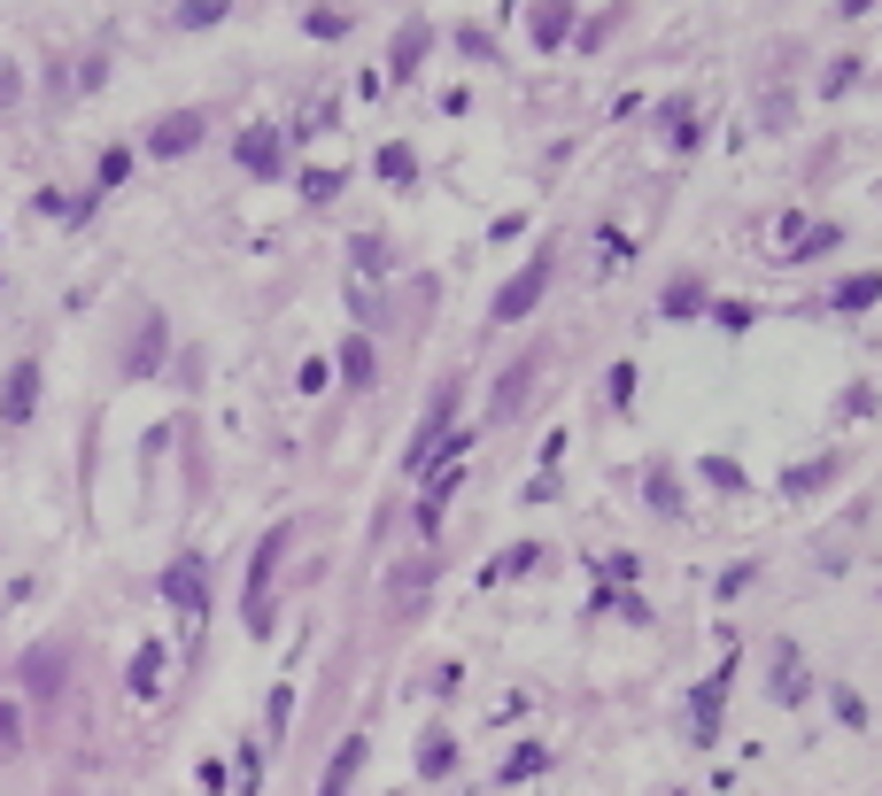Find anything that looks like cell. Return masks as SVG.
<instances>
[{
	"label": "cell",
	"mask_w": 882,
	"mask_h": 796,
	"mask_svg": "<svg viewBox=\"0 0 882 796\" xmlns=\"http://www.w3.org/2000/svg\"><path fill=\"white\" fill-rule=\"evenodd\" d=\"M287 541H295V526H271L264 549H256V565H248V627H256V635H271V580H279Z\"/></svg>",
	"instance_id": "obj_1"
},
{
	"label": "cell",
	"mask_w": 882,
	"mask_h": 796,
	"mask_svg": "<svg viewBox=\"0 0 882 796\" xmlns=\"http://www.w3.org/2000/svg\"><path fill=\"white\" fill-rule=\"evenodd\" d=\"M549 263H557V248H542V256H534L527 271H519V279H512V287H504L496 302H488V318H496V325H519V318H527L534 302L549 295Z\"/></svg>",
	"instance_id": "obj_2"
},
{
	"label": "cell",
	"mask_w": 882,
	"mask_h": 796,
	"mask_svg": "<svg viewBox=\"0 0 882 796\" xmlns=\"http://www.w3.org/2000/svg\"><path fill=\"white\" fill-rule=\"evenodd\" d=\"M449 418H457V387H442V395H434V410H426V426H418V441H410V472H426V465H442V441H449Z\"/></svg>",
	"instance_id": "obj_3"
},
{
	"label": "cell",
	"mask_w": 882,
	"mask_h": 796,
	"mask_svg": "<svg viewBox=\"0 0 882 796\" xmlns=\"http://www.w3.org/2000/svg\"><path fill=\"white\" fill-rule=\"evenodd\" d=\"M163 596H171L186 619H201V611H209V565H201V557H178L171 573H163Z\"/></svg>",
	"instance_id": "obj_4"
},
{
	"label": "cell",
	"mask_w": 882,
	"mask_h": 796,
	"mask_svg": "<svg viewBox=\"0 0 882 796\" xmlns=\"http://www.w3.org/2000/svg\"><path fill=\"white\" fill-rule=\"evenodd\" d=\"M201 132H209V117H201V109H171V117H156L148 156H186V148H201Z\"/></svg>",
	"instance_id": "obj_5"
},
{
	"label": "cell",
	"mask_w": 882,
	"mask_h": 796,
	"mask_svg": "<svg viewBox=\"0 0 882 796\" xmlns=\"http://www.w3.org/2000/svg\"><path fill=\"white\" fill-rule=\"evenodd\" d=\"M62 673H70V649H62V641L23 649V696H54V688H62Z\"/></svg>",
	"instance_id": "obj_6"
},
{
	"label": "cell",
	"mask_w": 882,
	"mask_h": 796,
	"mask_svg": "<svg viewBox=\"0 0 882 796\" xmlns=\"http://www.w3.org/2000/svg\"><path fill=\"white\" fill-rule=\"evenodd\" d=\"M240 170H248V178H279V170H287V148H279L271 125H248V132H240Z\"/></svg>",
	"instance_id": "obj_7"
},
{
	"label": "cell",
	"mask_w": 882,
	"mask_h": 796,
	"mask_svg": "<svg viewBox=\"0 0 882 796\" xmlns=\"http://www.w3.org/2000/svg\"><path fill=\"white\" fill-rule=\"evenodd\" d=\"M31 410H39V364H16L0 387V426H23Z\"/></svg>",
	"instance_id": "obj_8"
},
{
	"label": "cell",
	"mask_w": 882,
	"mask_h": 796,
	"mask_svg": "<svg viewBox=\"0 0 882 796\" xmlns=\"http://www.w3.org/2000/svg\"><path fill=\"white\" fill-rule=\"evenodd\" d=\"M371 758V743L364 735H349L341 750H334V766H326V782H318V796H349V782H356V766Z\"/></svg>",
	"instance_id": "obj_9"
},
{
	"label": "cell",
	"mask_w": 882,
	"mask_h": 796,
	"mask_svg": "<svg viewBox=\"0 0 882 796\" xmlns=\"http://www.w3.org/2000/svg\"><path fill=\"white\" fill-rule=\"evenodd\" d=\"M727 688H735V665H720V673H712L705 688H697V735H720V704H727Z\"/></svg>",
	"instance_id": "obj_10"
},
{
	"label": "cell",
	"mask_w": 882,
	"mask_h": 796,
	"mask_svg": "<svg viewBox=\"0 0 882 796\" xmlns=\"http://www.w3.org/2000/svg\"><path fill=\"white\" fill-rule=\"evenodd\" d=\"M426 47H434V31H426V23H403V31H395V62H387V78H410V70L426 62Z\"/></svg>",
	"instance_id": "obj_11"
},
{
	"label": "cell",
	"mask_w": 882,
	"mask_h": 796,
	"mask_svg": "<svg viewBox=\"0 0 882 796\" xmlns=\"http://www.w3.org/2000/svg\"><path fill=\"white\" fill-rule=\"evenodd\" d=\"M163 340H171V325H163V318H148V325H140V348L125 356V371H132V379H148V371L163 364Z\"/></svg>",
	"instance_id": "obj_12"
},
{
	"label": "cell",
	"mask_w": 882,
	"mask_h": 796,
	"mask_svg": "<svg viewBox=\"0 0 882 796\" xmlns=\"http://www.w3.org/2000/svg\"><path fill=\"white\" fill-rule=\"evenodd\" d=\"M658 132H666V148H697V109L690 101H666L658 109Z\"/></svg>",
	"instance_id": "obj_13"
},
{
	"label": "cell",
	"mask_w": 882,
	"mask_h": 796,
	"mask_svg": "<svg viewBox=\"0 0 882 796\" xmlns=\"http://www.w3.org/2000/svg\"><path fill=\"white\" fill-rule=\"evenodd\" d=\"M836 310H868V302H882V271H860V279H844L836 295H829Z\"/></svg>",
	"instance_id": "obj_14"
},
{
	"label": "cell",
	"mask_w": 882,
	"mask_h": 796,
	"mask_svg": "<svg viewBox=\"0 0 882 796\" xmlns=\"http://www.w3.org/2000/svg\"><path fill=\"white\" fill-rule=\"evenodd\" d=\"M156 680H163V641H140V657H132V696H156Z\"/></svg>",
	"instance_id": "obj_15"
},
{
	"label": "cell",
	"mask_w": 882,
	"mask_h": 796,
	"mask_svg": "<svg viewBox=\"0 0 882 796\" xmlns=\"http://www.w3.org/2000/svg\"><path fill=\"white\" fill-rule=\"evenodd\" d=\"M774 704H805V665H797L790 649L774 657Z\"/></svg>",
	"instance_id": "obj_16"
},
{
	"label": "cell",
	"mask_w": 882,
	"mask_h": 796,
	"mask_svg": "<svg viewBox=\"0 0 882 796\" xmlns=\"http://www.w3.org/2000/svg\"><path fill=\"white\" fill-rule=\"evenodd\" d=\"M449 766H457V743H449V735H426V743H418V774H426V782H442Z\"/></svg>",
	"instance_id": "obj_17"
},
{
	"label": "cell",
	"mask_w": 882,
	"mask_h": 796,
	"mask_svg": "<svg viewBox=\"0 0 882 796\" xmlns=\"http://www.w3.org/2000/svg\"><path fill=\"white\" fill-rule=\"evenodd\" d=\"M371 371H379V364H371V340L356 332L349 348H341V379H349V387H371Z\"/></svg>",
	"instance_id": "obj_18"
},
{
	"label": "cell",
	"mask_w": 882,
	"mask_h": 796,
	"mask_svg": "<svg viewBox=\"0 0 882 796\" xmlns=\"http://www.w3.org/2000/svg\"><path fill=\"white\" fill-rule=\"evenodd\" d=\"M527 565H542V541H519V549H504V557L488 565V580H519Z\"/></svg>",
	"instance_id": "obj_19"
},
{
	"label": "cell",
	"mask_w": 882,
	"mask_h": 796,
	"mask_svg": "<svg viewBox=\"0 0 882 796\" xmlns=\"http://www.w3.org/2000/svg\"><path fill=\"white\" fill-rule=\"evenodd\" d=\"M697 310H712L705 287L697 279H682V287H666V318H697Z\"/></svg>",
	"instance_id": "obj_20"
},
{
	"label": "cell",
	"mask_w": 882,
	"mask_h": 796,
	"mask_svg": "<svg viewBox=\"0 0 882 796\" xmlns=\"http://www.w3.org/2000/svg\"><path fill=\"white\" fill-rule=\"evenodd\" d=\"M542 766H549V750H542V743H519V750H512V766H504V782H534Z\"/></svg>",
	"instance_id": "obj_21"
},
{
	"label": "cell",
	"mask_w": 882,
	"mask_h": 796,
	"mask_svg": "<svg viewBox=\"0 0 882 796\" xmlns=\"http://www.w3.org/2000/svg\"><path fill=\"white\" fill-rule=\"evenodd\" d=\"M225 8H232V0H178V23H186V31H209Z\"/></svg>",
	"instance_id": "obj_22"
},
{
	"label": "cell",
	"mask_w": 882,
	"mask_h": 796,
	"mask_svg": "<svg viewBox=\"0 0 882 796\" xmlns=\"http://www.w3.org/2000/svg\"><path fill=\"white\" fill-rule=\"evenodd\" d=\"M379 178L410 186V178H418V156H410V148H379Z\"/></svg>",
	"instance_id": "obj_23"
},
{
	"label": "cell",
	"mask_w": 882,
	"mask_h": 796,
	"mask_svg": "<svg viewBox=\"0 0 882 796\" xmlns=\"http://www.w3.org/2000/svg\"><path fill=\"white\" fill-rule=\"evenodd\" d=\"M651 503H658V510H666V518H674V510H682V479L666 472V465H658V472H651Z\"/></svg>",
	"instance_id": "obj_24"
},
{
	"label": "cell",
	"mask_w": 882,
	"mask_h": 796,
	"mask_svg": "<svg viewBox=\"0 0 882 796\" xmlns=\"http://www.w3.org/2000/svg\"><path fill=\"white\" fill-rule=\"evenodd\" d=\"M125 178H132V148H109L101 156V186H125Z\"/></svg>",
	"instance_id": "obj_25"
},
{
	"label": "cell",
	"mask_w": 882,
	"mask_h": 796,
	"mask_svg": "<svg viewBox=\"0 0 882 796\" xmlns=\"http://www.w3.org/2000/svg\"><path fill=\"white\" fill-rule=\"evenodd\" d=\"M303 193H310V201H334V193H341V170H310Z\"/></svg>",
	"instance_id": "obj_26"
},
{
	"label": "cell",
	"mask_w": 882,
	"mask_h": 796,
	"mask_svg": "<svg viewBox=\"0 0 882 796\" xmlns=\"http://www.w3.org/2000/svg\"><path fill=\"white\" fill-rule=\"evenodd\" d=\"M836 240H844V232H836V225H813V232H805V240H797V256H821V248H836Z\"/></svg>",
	"instance_id": "obj_27"
},
{
	"label": "cell",
	"mask_w": 882,
	"mask_h": 796,
	"mask_svg": "<svg viewBox=\"0 0 882 796\" xmlns=\"http://www.w3.org/2000/svg\"><path fill=\"white\" fill-rule=\"evenodd\" d=\"M705 479H712V487H743V465H727V457H705Z\"/></svg>",
	"instance_id": "obj_28"
},
{
	"label": "cell",
	"mask_w": 882,
	"mask_h": 796,
	"mask_svg": "<svg viewBox=\"0 0 882 796\" xmlns=\"http://www.w3.org/2000/svg\"><path fill=\"white\" fill-rule=\"evenodd\" d=\"M627 395H635V364H612V402L627 410Z\"/></svg>",
	"instance_id": "obj_29"
},
{
	"label": "cell",
	"mask_w": 882,
	"mask_h": 796,
	"mask_svg": "<svg viewBox=\"0 0 882 796\" xmlns=\"http://www.w3.org/2000/svg\"><path fill=\"white\" fill-rule=\"evenodd\" d=\"M836 719H852V727H868V704H860L852 688H836Z\"/></svg>",
	"instance_id": "obj_30"
},
{
	"label": "cell",
	"mask_w": 882,
	"mask_h": 796,
	"mask_svg": "<svg viewBox=\"0 0 882 796\" xmlns=\"http://www.w3.org/2000/svg\"><path fill=\"white\" fill-rule=\"evenodd\" d=\"M23 743V719H16V704H0V750H16Z\"/></svg>",
	"instance_id": "obj_31"
},
{
	"label": "cell",
	"mask_w": 882,
	"mask_h": 796,
	"mask_svg": "<svg viewBox=\"0 0 882 796\" xmlns=\"http://www.w3.org/2000/svg\"><path fill=\"white\" fill-rule=\"evenodd\" d=\"M16 93H23V70H16V62H8V54H0V109H8V101H16Z\"/></svg>",
	"instance_id": "obj_32"
},
{
	"label": "cell",
	"mask_w": 882,
	"mask_h": 796,
	"mask_svg": "<svg viewBox=\"0 0 882 796\" xmlns=\"http://www.w3.org/2000/svg\"><path fill=\"white\" fill-rule=\"evenodd\" d=\"M712 325H727V332H743V325H751V310H743V302H720V310H712Z\"/></svg>",
	"instance_id": "obj_33"
},
{
	"label": "cell",
	"mask_w": 882,
	"mask_h": 796,
	"mask_svg": "<svg viewBox=\"0 0 882 796\" xmlns=\"http://www.w3.org/2000/svg\"><path fill=\"white\" fill-rule=\"evenodd\" d=\"M836 472V465H805V472H790V495H805V487H821V479Z\"/></svg>",
	"instance_id": "obj_34"
}]
</instances>
